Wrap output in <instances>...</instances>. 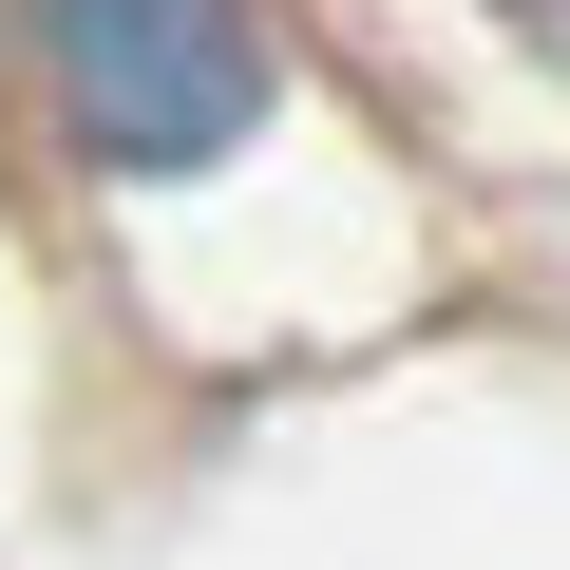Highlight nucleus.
<instances>
[{"instance_id":"1","label":"nucleus","mask_w":570,"mask_h":570,"mask_svg":"<svg viewBox=\"0 0 570 570\" xmlns=\"http://www.w3.org/2000/svg\"><path fill=\"white\" fill-rule=\"evenodd\" d=\"M39 58H58L77 153H115V171H209L266 115L247 0H39Z\"/></svg>"}]
</instances>
